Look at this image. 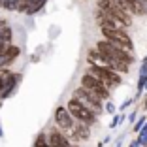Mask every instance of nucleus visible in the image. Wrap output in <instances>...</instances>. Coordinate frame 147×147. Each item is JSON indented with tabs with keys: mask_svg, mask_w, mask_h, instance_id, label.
Listing matches in <instances>:
<instances>
[{
	"mask_svg": "<svg viewBox=\"0 0 147 147\" xmlns=\"http://www.w3.org/2000/svg\"><path fill=\"white\" fill-rule=\"evenodd\" d=\"M74 98L78 100L81 106H85L89 111H92L94 115H102L104 113V100L98 98L96 94H92L91 91H87L85 87L79 85L76 91H74Z\"/></svg>",
	"mask_w": 147,
	"mask_h": 147,
	"instance_id": "obj_1",
	"label": "nucleus"
},
{
	"mask_svg": "<svg viewBox=\"0 0 147 147\" xmlns=\"http://www.w3.org/2000/svg\"><path fill=\"white\" fill-rule=\"evenodd\" d=\"M104 40H108L109 43H113L115 47L123 49L126 53H134V43L130 40V36L121 28H100Z\"/></svg>",
	"mask_w": 147,
	"mask_h": 147,
	"instance_id": "obj_2",
	"label": "nucleus"
},
{
	"mask_svg": "<svg viewBox=\"0 0 147 147\" xmlns=\"http://www.w3.org/2000/svg\"><path fill=\"white\" fill-rule=\"evenodd\" d=\"M81 87H85L87 91H91L92 94H96L98 98L104 100V102L111 98V91H109L108 87L100 81V79L96 78L92 72H89V70H87V72L81 76Z\"/></svg>",
	"mask_w": 147,
	"mask_h": 147,
	"instance_id": "obj_3",
	"label": "nucleus"
},
{
	"mask_svg": "<svg viewBox=\"0 0 147 147\" xmlns=\"http://www.w3.org/2000/svg\"><path fill=\"white\" fill-rule=\"evenodd\" d=\"M98 51H102L106 57L109 59V62L111 61H125V62H128V64H132V62L136 61V57L132 55V53H126V51H123V49H119V47H115L113 43H109L108 40H98V43L94 45Z\"/></svg>",
	"mask_w": 147,
	"mask_h": 147,
	"instance_id": "obj_4",
	"label": "nucleus"
},
{
	"mask_svg": "<svg viewBox=\"0 0 147 147\" xmlns=\"http://www.w3.org/2000/svg\"><path fill=\"white\" fill-rule=\"evenodd\" d=\"M21 74H13L6 68H0V100H6L8 96H11V92L21 83Z\"/></svg>",
	"mask_w": 147,
	"mask_h": 147,
	"instance_id": "obj_5",
	"label": "nucleus"
},
{
	"mask_svg": "<svg viewBox=\"0 0 147 147\" xmlns=\"http://www.w3.org/2000/svg\"><path fill=\"white\" fill-rule=\"evenodd\" d=\"M89 72H92L96 76V78L100 79V81L104 83L106 87H108L109 91H113V89H117V87L123 83V78L121 74L115 72L113 68H98V66H89Z\"/></svg>",
	"mask_w": 147,
	"mask_h": 147,
	"instance_id": "obj_6",
	"label": "nucleus"
},
{
	"mask_svg": "<svg viewBox=\"0 0 147 147\" xmlns=\"http://www.w3.org/2000/svg\"><path fill=\"white\" fill-rule=\"evenodd\" d=\"M66 108H68V111L72 113V117L76 119V121H81V123H87V125H94L96 121H98V115H94L92 111H89V109L85 108V106H81L78 102V100L74 98H70L68 100V104H66Z\"/></svg>",
	"mask_w": 147,
	"mask_h": 147,
	"instance_id": "obj_7",
	"label": "nucleus"
},
{
	"mask_svg": "<svg viewBox=\"0 0 147 147\" xmlns=\"http://www.w3.org/2000/svg\"><path fill=\"white\" fill-rule=\"evenodd\" d=\"M74 123H76V119L72 117V113L68 111V108H66V106H59V108L55 109V125L59 126L62 132H66L70 138H72Z\"/></svg>",
	"mask_w": 147,
	"mask_h": 147,
	"instance_id": "obj_8",
	"label": "nucleus"
},
{
	"mask_svg": "<svg viewBox=\"0 0 147 147\" xmlns=\"http://www.w3.org/2000/svg\"><path fill=\"white\" fill-rule=\"evenodd\" d=\"M87 64L89 66H98V68H109V59L96 47L89 49L87 53Z\"/></svg>",
	"mask_w": 147,
	"mask_h": 147,
	"instance_id": "obj_9",
	"label": "nucleus"
},
{
	"mask_svg": "<svg viewBox=\"0 0 147 147\" xmlns=\"http://www.w3.org/2000/svg\"><path fill=\"white\" fill-rule=\"evenodd\" d=\"M91 138V125L81 121H76L74 123V128H72V140L74 142H87Z\"/></svg>",
	"mask_w": 147,
	"mask_h": 147,
	"instance_id": "obj_10",
	"label": "nucleus"
},
{
	"mask_svg": "<svg viewBox=\"0 0 147 147\" xmlns=\"http://www.w3.org/2000/svg\"><path fill=\"white\" fill-rule=\"evenodd\" d=\"M130 6V13L132 15H138V17H143L147 15V0H126Z\"/></svg>",
	"mask_w": 147,
	"mask_h": 147,
	"instance_id": "obj_11",
	"label": "nucleus"
},
{
	"mask_svg": "<svg viewBox=\"0 0 147 147\" xmlns=\"http://www.w3.org/2000/svg\"><path fill=\"white\" fill-rule=\"evenodd\" d=\"M45 4H47V0H26L25 13H26V15H36L40 9H43Z\"/></svg>",
	"mask_w": 147,
	"mask_h": 147,
	"instance_id": "obj_12",
	"label": "nucleus"
},
{
	"mask_svg": "<svg viewBox=\"0 0 147 147\" xmlns=\"http://www.w3.org/2000/svg\"><path fill=\"white\" fill-rule=\"evenodd\" d=\"M4 53H6V57L9 59V62H13L19 55H21V47H19V45H13V43H9L8 49H6Z\"/></svg>",
	"mask_w": 147,
	"mask_h": 147,
	"instance_id": "obj_13",
	"label": "nucleus"
},
{
	"mask_svg": "<svg viewBox=\"0 0 147 147\" xmlns=\"http://www.w3.org/2000/svg\"><path fill=\"white\" fill-rule=\"evenodd\" d=\"M126 115H128V113H119V115H115V113H113V119H111V123H109V128H117V126L119 125H123V123L126 121Z\"/></svg>",
	"mask_w": 147,
	"mask_h": 147,
	"instance_id": "obj_14",
	"label": "nucleus"
},
{
	"mask_svg": "<svg viewBox=\"0 0 147 147\" xmlns=\"http://www.w3.org/2000/svg\"><path fill=\"white\" fill-rule=\"evenodd\" d=\"M34 147H49V140L45 134H38L34 140Z\"/></svg>",
	"mask_w": 147,
	"mask_h": 147,
	"instance_id": "obj_15",
	"label": "nucleus"
},
{
	"mask_svg": "<svg viewBox=\"0 0 147 147\" xmlns=\"http://www.w3.org/2000/svg\"><path fill=\"white\" fill-rule=\"evenodd\" d=\"M145 121H147V117H145V115L138 117V119H136V123H134V132H140V130H142V126L145 125Z\"/></svg>",
	"mask_w": 147,
	"mask_h": 147,
	"instance_id": "obj_16",
	"label": "nucleus"
},
{
	"mask_svg": "<svg viewBox=\"0 0 147 147\" xmlns=\"http://www.w3.org/2000/svg\"><path fill=\"white\" fill-rule=\"evenodd\" d=\"M104 111H106V113H111V115H113V113L117 111L115 104H113V102H109V100H106V102H104Z\"/></svg>",
	"mask_w": 147,
	"mask_h": 147,
	"instance_id": "obj_17",
	"label": "nucleus"
},
{
	"mask_svg": "<svg viewBox=\"0 0 147 147\" xmlns=\"http://www.w3.org/2000/svg\"><path fill=\"white\" fill-rule=\"evenodd\" d=\"M134 102H136V100H134V98H126V100H125V102H123V104H121V106H119V111H125V109H126V108H130V106L134 104Z\"/></svg>",
	"mask_w": 147,
	"mask_h": 147,
	"instance_id": "obj_18",
	"label": "nucleus"
},
{
	"mask_svg": "<svg viewBox=\"0 0 147 147\" xmlns=\"http://www.w3.org/2000/svg\"><path fill=\"white\" fill-rule=\"evenodd\" d=\"M8 64H11V62H9V59L6 57V53H0V68H6Z\"/></svg>",
	"mask_w": 147,
	"mask_h": 147,
	"instance_id": "obj_19",
	"label": "nucleus"
},
{
	"mask_svg": "<svg viewBox=\"0 0 147 147\" xmlns=\"http://www.w3.org/2000/svg\"><path fill=\"white\" fill-rule=\"evenodd\" d=\"M126 119H128V123H132V125H134L136 119H138V113H136V111H130L128 115H126Z\"/></svg>",
	"mask_w": 147,
	"mask_h": 147,
	"instance_id": "obj_20",
	"label": "nucleus"
},
{
	"mask_svg": "<svg viewBox=\"0 0 147 147\" xmlns=\"http://www.w3.org/2000/svg\"><path fill=\"white\" fill-rule=\"evenodd\" d=\"M8 45H9V43L6 42V40L2 38V36H0V53H4L6 49H8Z\"/></svg>",
	"mask_w": 147,
	"mask_h": 147,
	"instance_id": "obj_21",
	"label": "nucleus"
},
{
	"mask_svg": "<svg viewBox=\"0 0 147 147\" xmlns=\"http://www.w3.org/2000/svg\"><path fill=\"white\" fill-rule=\"evenodd\" d=\"M140 145H142V142H140V140L136 138V140H134V142H132V143H130L128 147H140Z\"/></svg>",
	"mask_w": 147,
	"mask_h": 147,
	"instance_id": "obj_22",
	"label": "nucleus"
},
{
	"mask_svg": "<svg viewBox=\"0 0 147 147\" xmlns=\"http://www.w3.org/2000/svg\"><path fill=\"white\" fill-rule=\"evenodd\" d=\"M8 25V21H6V19H0V26H6Z\"/></svg>",
	"mask_w": 147,
	"mask_h": 147,
	"instance_id": "obj_23",
	"label": "nucleus"
},
{
	"mask_svg": "<svg viewBox=\"0 0 147 147\" xmlns=\"http://www.w3.org/2000/svg\"><path fill=\"white\" fill-rule=\"evenodd\" d=\"M143 109H147V98H145V102H143V106H142Z\"/></svg>",
	"mask_w": 147,
	"mask_h": 147,
	"instance_id": "obj_24",
	"label": "nucleus"
},
{
	"mask_svg": "<svg viewBox=\"0 0 147 147\" xmlns=\"http://www.w3.org/2000/svg\"><path fill=\"white\" fill-rule=\"evenodd\" d=\"M104 145H106L104 142H98V147H104Z\"/></svg>",
	"mask_w": 147,
	"mask_h": 147,
	"instance_id": "obj_25",
	"label": "nucleus"
},
{
	"mask_svg": "<svg viewBox=\"0 0 147 147\" xmlns=\"http://www.w3.org/2000/svg\"><path fill=\"white\" fill-rule=\"evenodd\" d=\"M143 91H147V79H145V85H143Z\"/></svg>",
	"mask_w": 147,
	"mask_h": 147,
	"instance_id": "obj_26",
	"label": "nucleus"
},
{
	"mask_svg": "<svg viewBox=\"0 0 147 147\" xmlns=\"http://www.w3.org/2000/svg\"><path fill=\"white\" fill-rule=\"evenodd\" d=\"M2 136H4V132H2V126H0V138H2Z\"/></svg>",
	"mask_w": 147,
	"mask_h": 147,
	"instance_id": "obj_27",
	"label": "nucleus"
}]
</instances>
